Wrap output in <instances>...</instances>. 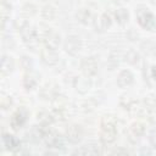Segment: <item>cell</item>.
I'll use <instances>...</instances> for the list:
<instances>
[{
    "mask_svg": "<svg viewBox=\"0 0 156 156\" xmlns=\"http://www.w3.org/2000/svg\"><path fill=\"white\" fill-rule=\"evenodd\" d=\"M124 61L128 62L129 65H136L139 62V54L134 50V49H130L126 52L124 55Z\"/></svg>",
    "mask_w": 156,
    "mask_h": 156,
    "instance_id": "20",
    "label": "cell"
},
{
    "mask_svg": "<svg viewBox=\"0 0 156 156\" xmlns=\"http://www.w3.org/2000/svg\"><path fill=\"white\" fill-rule=\"evenodd\" d=\"M134 80V76L129 69H123L117 76V85L119 88H127L129 87Z\"/></svg>",
    "mask_w": 156,
    "mask_h": 156,
    "instance_id": "11",
    "label": "cell"
},
{
    "mask_svg": "<svg viewBox=\"0 0 156 156\" xmlns=\"http://www.w3.org/2000/svg\"><path fill=\"white\" fill-rule=\"evenodd\" d=\"M100 154L99 149L96 146H82L80 149H77L73 155H98Z\"/></svg>",
    "mask_w": 156,
    "mask_h": 156,
    "instance_id": "19",
    "label": "cell"
},
{
    "mask_svg": "<svg viewBox=\"0 0 156 156\" xmlns=\"http://www.w3.org/2000/svg\"><path fill=\"white\" fill-rule=\"evenodd\" d=\"M150 52H151L152 55H155V56H156V44H152V48L150 49Z\"/></svg>",
    "mask_w": 156,
    "mask_h": 156,
    "instance_id": "30",
    "label": "cell"
},
{
    "mask_svg": "<svg viewBox=\"0 0 156 156\" xmlns=\"http://www.w3.org/2000/svg\"><path fill=\"white\" fill-rule=\"evenodd\" d=\"M107 65H108L110 69H115L118 66V60H115L113 56H110V58L107 60Z\"/></svg>",
    "mask_w": 156,
    "mask_h": 156,
    "instance_id": "26",
    "label": "cell"
},
{
    "mask_svg": "<svg viewBox=\"0 0 156 156\" xmlns=\"http://www.w3.org/2000/svg\"><path fill=\"white\" fill-rule=\"evenodd\" d=\"M13 67H15V63H13L12 57H11V56H7V55H4L2 58H1V63H0L1 74H2V76L10 74V73L13 71Z\"/></svg>",
    "mask_w": 156,
    "mask_h": 156,
    "instance_id": "15",
    "label": "cell"
},
{
    "mask_svg": "<svg viewBox=\"0 0 156 156\" xmlns=\"http://www.w3.org/2000/svg\"><path fill=\"white\" fill-rule=\"evenodd\" d=\"M80 68H82V71L84 72V74L87 77H91V76H95L98 73L99 65H98L96 58L93 57V56H90V57H85V58L82 60Z\"/></svg>",
    "mask_w": 156,
    "mask_h": 156,
    "instance_id": "6",
    "label": "cell"
},
{
    "mask_svg": "<svg viewBox=\"0 0 156 156\" xmlns=\"http://www.w3.org/2000/svg\"><path fill=\"white\" fill-rule=\"evenodd\" d=\"M136 20H138V23L144 28V29H147V30H154L156 28V20L154 17V15L146 10V9H140L138 10L136 12Z\"/></svg>",
    "mask_w": 156,
    "mask_h": 156,
    "instance_id": "2",
    "label": "cell"
},
{
    "mask_svg": "<svg viewBox=\"0 0 156 156\" xmlns=\"http://www.w3.org/2000/svg\"><path fill=\"white\" fill-rule=\"evenodd\" d=\"M38 119L41 124L49 126L54 121V117H52L51 112H40V113H38Z\"/></svg>",
    "mask_w": 156,
    "mask_h": 156,
    "instance_id": "22",
    "label": "cell"
},
{
    "mask_svg": "<svg viewBox=\"0 0 156 156\" xmlns=\"http://www.w3.org/2000/svg\"><path fill=\"white\" fill-rule=\"evenodd\" d=\"M26 119H27V112H26L23 108H21V110L16 111V112L12 115L11 121H10L11 127H12L13 129H18V128H21V127L24 124Z\"/></svg>",
    "mask_w": 156,
    "mask_h": 156,
    "instance_id": "12",
    "label": "cell"
},
{
    "mask_svg": "<svg viewBox=\"0 0 156 156\" xmlns=\"http://www.w3.org/2000/svg\"><path fill=\"white\" fill-rule=\"evenodd\" d=\"M21 34H22L23 41H24L28 46L34 48V46L37 45V43H38V32H37L35 28H33V27H30V26L28 24V26L21 32Z\"/></svg>",
    "mask_w": 156,
    "mask_h": 156,
    "instance_id": "8",
    "label": "cell"
},
{
    "mask_svg": "<svg viewBox=\"0 0 156 156\" xmlns=\"http://www.w3.org/2000/svg\"><path fill=\"white\" fill-rule=\"evenodd\" d=\"M115 20H116V22L118 23V24H121V26H124L127 22H128V20H129V12H128V10L127 9H124V7H121V9H117L116 11H115Z\"/></svg>",
    "mask_w": 156,
    "mask_h": 156,
    "instance_id": "17",
    "label": "cell"
},
{
    "mask_svg": "<svg viewBox=\"0 0 156 156\" xmlns=\"http://www.w3.org/2000/svg\"><path fill=\"white\" fill-rule=\"evenodd\" d=\"M77 20L83 23V24H91L95 22V17H94V13L89 10V9H80L78 12H77Z\"/></svg>",
    "mask_w": 156,
    "mask_h": 156,
    "instance_id": "13",
    "label": "cell"
},
{
    "mask_svg": "<svg viewBox=\"0 0 156 156\" xmlns=\"http://www.w3.org/2000/svg\"><path fill=\"white\" fill-rule=\"evenodd\" d=\"M1 7H2V15L5 16V13L6 12H11V5H10V2H6V1H2V4H1Z\"/></svg>",
    "mask_w": 156,
    "mask_h": 156,
    "instance_id": "28",
    "label": "cell"
},
{
    "mask_svg": "<svg viewBox=\"0 0 156 156\" xmlns=\"http://www.w3.org/2000/svg\"><path fill=\"white\" fill-rule=\"evenodd\" d=\"M111 24H112V17H111V15L107 13V12L102 13L100 16V18H99V30H101V32L102 30H106V29H108L111 27Z\"/></svg>",
    "mask_w": 156,
    "mask_h": 156,
    "instance_id": "18",
    "label": "cell"
},
{
    "mask_svg": "<svg viewBox=\"0 0 156 156\" xmlns=\"http://www.w3.org/2000/svg\"><path fill=\"white\" fill-rule=\"evenodd\" d=\"M43 44L46 49H51V50H56L58 48V45L61 44V37L57 32L55 30H46L43 35Z\"/></svg>",
    "mask_w": 156,
    "mask_h": 156,
    "instance_id": "3",
    "label": "cell"
},
{
    "mask_svg": "<svg viewBox=\"0 0 156 156\" xmlns=\"http://www.w3.org/2000/svg\"><path fill=\"white\" fill-rule=\"evenodd\" d=\"M144 133H145V126L141 122H134L128 130V139L130 141H136V139L143 136Z\"/></svg>",
    "mask_w": 156,
    "mask_h": 156,
    "instance_id": "9",
    "label": "cell"
},
{
    "mask_svg": "<svg viewBox=\"0 0 156 156\" xmlns=\"http://www.w3.org/2000/svg\"><path fill=\"white\" fill-rule=\"evenodd\" d=\"M73 85H74V88H76L77 91L84 94V93H87L90 89L91 82L88 78H85V77H77L74 79V82H73Z\"/></svg>",
    "mask_w": 156,
    "mask_h": 156,
    "instance_id": "14",
    "label": "cell"
},
{
    "mask_svg": "<svg viewBox=\"0 0 156 156\" xmlns=\"http://www.w3.org/2000/svg\"><path fill=\"white\" fill-rule=\"evenodd\" d=\"M21 65H22V67H23L26 71H29V69L33 68V61H32L30 57H28V56H23V57H22Z\"/></svg>",
    "mask_w": 156,
    "mask_h": 156,
    "instance_id": "24",
    "label": "cell"
},
{
    "mask_svg": "<svg viewBox=\"0 0 156 156\" xmlns=\"http://www.w3.org/2000/svg\"><path fill=\"white\" fill-rule=\"evenodd\" d=\"M15 26H16L17 30L22 32V30H23V29H24V28L28 26V22H27V21H24V20H18V21H16Z\"/></svg>",
    "mask_w": 156,
    "mask_h": 156,
    "instance_id": "25",
    "label": "cell"
},
{
    "mask_svg": "<svg viewBox=\"0 0 156 156\" xmlns=\"http://www.w3.org/2000/svg\"><path fill=\"white\" fill-rule=\"evenodd\" d=\"M113 154H115V155H119V154H123V155H127V154H128V151H127V150H122V149H118V150H116V151H113Z\"/></svg>",
    "mask_w": 156,
    "mask_h": 156,
    "instance_id": "29",
    "label": "cell"
},
{
    "mask_svg": "<svg viewBox=\"0 0 156 156\" xmlns=\"http://www.w3.org/2000/svg\"><path fill=\"white\" fill-rule=\"evenodd\" d=\"M2 143H4V145L6 146V149H9V150L16 151L17 149H20V141H18V139H16L13 135L4 134V136H2Z\"/></svg>",
    "mask_w": 156,
    "mask_h": 156,
    "instance_id": "16",
    "label": "cell"
},
{
    "mask_svg": "<svg viewBox=\"0 0 156 156\" xmlns=\"http://www.w3.org/2000/svg\"><path fill=\"white\" fill-rule=\"evenodd\" d=\"M151 74H152L154 79H156V66H154V67H152V69H151Z\"/></svg>",
    "mask_w": 156,
    "mask_h": 156,
    "instance_id": "31",
    "label": "cell"
},
{
    "mask_svg": "<svg viewBox=\"0 0 156 156\" xmlns=\"http://www.w3.org/2000/svg\"><path fill=\"white\" fill-rule=\"evenodd\" d=\"M149 140H150V143H151L154 146H156V128H154V129L150 132V134H149Z\"/></svg>",
    "mask_w": 156,
    "mask_h": 156,
    "instance_id": "27",
    "label": "cell"
},
{
    "mask_svg": "<svg viewBox=\"0 0 156 156\" xmlns=\"http://www.w3.org/2000/svg\"><path fill=\"white\" fill-rule=\"evenodd\" d=\"M151 2H152V5H156V0H151Z\"/></svg>",
    "mask_w": 156,
    "mask_h": 156,
    "instance_id": "32",
    "label": "cell"
},
{
    "mask_svg": "<svg viewBox=\"0 0 156 156\" xmlns=\"http://www.w3.org/2000/svg\"><path fill=\"white\" fill-rule=\"evenodd\" d=\"M83 135H84L83 128L78 124H71L66 129V139L72 144L80 143V140L83 139Z\"/></svg>",
    "mask_w": 156,
    "mask_h": 156,
    "instance_id": "7",
    "label": "cell"
},
{
    "mask_svg": "<svg viewBox=\"0 0 156 156\" xmlns=\"http://www.w3.org/2000/svg\"><path fill=\"white\" fill-rule=\"evenodd\" d=\"M41 15L45 20H54L56 17V10L54 6L51 5H46L43 7V11H41Z\"/></svg>",
    "mask_w": 156,
    "mask_h": 156,
    "instance_id": "21",
    "label": "cell"
},
{
    "mask_svg": "<svg viewBox=\"0 0 156 156\" xmlns=\"http://www.w3.org/2000/svg\"><path fill=\"white\" fill-rule=\"evenodd\" d=\"M82 40L77 35H69L66 38L65 43H63V48L66 50V52H68L69 55H77L80 49H82Z\"/></svg>",
    "mask_w": 156,
    "mask_h": 156,
    "instance_id": "4",
    "label": "cell"
},
{
    "mask_svg": "<svg viewBox=\"0 0 156 156\" xmlns=\"http://www.w3.org/2000/svg\"><path fill=\"white\" fill-rule=\"evenodd\" d=\"M46 145L49 147H54V149H65V141L67 139H65L63 136H61L58 133L54 132L50 129V132L45 135L44 138Z\"/></svg>",
    "mask_w": 156,
    "mask_h": 156,
    "instance_id": "5",
    "label": "cell"
},
{
    "mask_svg": "<svg viewBox=\"0 0 156 156\" xmlns=\"http://www.w3.org/2000/svg\"><path fill=\"white\" fill-rule=\"evenodd\" d=\"M40 57L43 60V62L48 66H55L57 62H58V55L55 52V50H51V49H44L41 52H40Z\"/></svg>",
    "mask_w": 156,
    "mask_h": 156,
    "instance_id": "10",
    "label": "cell"
},
{
    "mask_svg": "<svg viewBox=\"0 0 156 156\" xmlns=\"http://www.w3.org/2000/svg\"><path fill=\"white\" fill-rule=\"evenodd\" d=\"M23 85H24V88H26L27 90L33 89V88L37 85V80H35V78H34L33 76L27 74V76L24 77V79H23Z\"/></svg>",
    "mask_w": 156,
    "mask_h": 156,
    "instance_id": "23",
    "label": "cell"
},
{
    "mask_svg": "<svg viewBox=\"0 0 156 156\" xmlns=\"http://www.w3.org/2000/svg\"><path fill=\"white\" fill-rule=\"evenodd\" d=\"M116 139H117L116 123L110 117H105L101 122L100 140L105 146H110L116 141Z\"/></svg>",
    "mask_w": 156,
    "mask_h": 156,
    "instance_id": "1",
    "label": "cell"
}]
</instances>
